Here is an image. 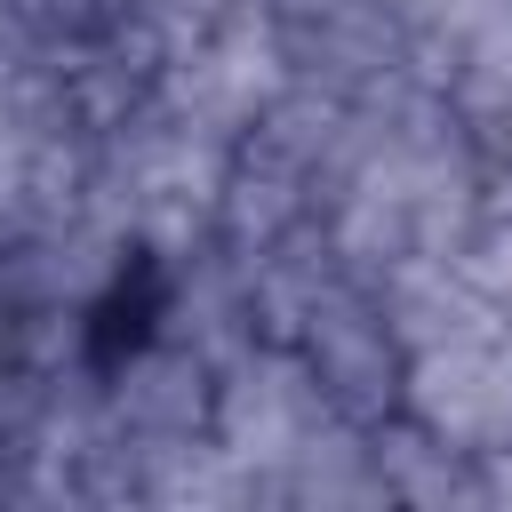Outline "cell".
I'll return each instance as SVG.
<instances>
[{
	"mask_svg": "<svg viewBox=\"0 0 512 512\" xmlns=\"http://www.w3.org/2000/svg\"><path fill=\"white\" fill-rule=\"evenodd\" d=\"M168 304H176L168 256H152V248H128V256L112 264L104 296L88 304V328H80V344H88V368L120 376L128 360H144V352H152V336H160V320H168Z\"/></svg>",
	"mask_w": 512,
	"mask_h": 512,
	"instance_id": "6da1fadb",
	"label": "cell"
}]
</instances>
